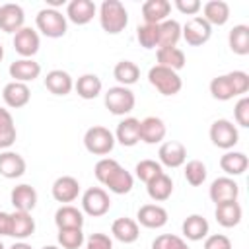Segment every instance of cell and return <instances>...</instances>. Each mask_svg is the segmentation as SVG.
<instances>
[{
    "label": "cell",
    "mask_w": 249,
    "mask_h": 249,
    "mask_svg": "<svg viewBox=\"0 0 249 249\" xmlns=\"http://www.w3.org/2000/svg\"><path fill=\"white\" fill-rule=\"evenodd\" d=\"M86 249H113V241L107 233H91L86 239Z\"/></svg>",
    "instance_id": "48"
},
{
    "label": "cell",
    "mask_w": 249,
    "mask_h": 249,
    "mask_svg": "<svg viewBox=\"0 0 249 249\" xmlns=\"http://www.w3.org/2000/svg\"><path fill=\"white\" fill-rule=\"evenodd\" d=\"M148 82L161 93V95H177L179 91H181V88H183V80H181V76L175 72V70H171V68H165V66H160V64H156V66H152L150 70H148Z\"/></svg>",
    "instance_id": "3"
},
{
    "label": "cell",
    "mask_w": 249,
    "mask_h": 249,
    "mask_svg": "<svg viewBox=\"0 0 249 249\" xmlns=\"http://www.w3.org/2000/svg\"><path fill=\"white\" fill-rule=\"evenodd\" d=\"M208 195H210V200L214 204H220V202H228V200H237L239 196V185L231 179V177H218L212 181L210 189H208Z\"/></svg>",
    "instance_id": "11"
},
{
    "label": "cell",
    "mask_w": 249,
    "mask_h": 249,
    "mask_svg": "<svg viewBox=\"0 0 249 249\" xmlns=\"http://www.w3.org/2000/svg\"><path fill=\"white\" fill-rule=\"evenodd\" d=\"M115 142H119L121 146H136L140 142V121L134 117H124L115 130Z\"/></svg>",
    "instance_id": "18"
},
{
    "label": "cell",
    "mask_w": 249,
    "mask_h": 249,
    "mask_svg": "<svg viewBox=\"0 0 249 249\" xmlns=\"http://www.w3.org/2000/svg\"><path fill=\"white\" fill-rule=\"evenodd\" d=\"M111 208V198L109 193L101 187H89L84 191L82 195V212L91 216V218H99L105 216Z\"/></svg>",
    "instance_id": "6"
},
{
    "label": "cell",
    "mask_w": 249,
    "mask_h": 249,
    "mask_svg": "<svg viewBox=\"0 0 249 249\" xmlns=\"http://www.w3.org/2000/svg\"><path fill=\"white\" fill-rule=\"evenodd\" d=\"M121 163L117 161V160H113V158H101L97 163H95V167H93V175H95V179L103 185V181L119 167Z\"/></svg>",
    "instance_id": "45"
},
{
    "label": "cell",
    "mask_w": 249,
    "mask_h": 249,
    "mask_svg": "<svg viewBox=\"0 0 249 249\" xmlns=\"http://www.w3.org/2000/svg\"><path fill=\"white\" fill-rule=\"evenodd\" d=\"M2 99L4 103L10 107V109H19V107H25L31 99V89L27 84H21V82H8L4 88H2Z\"/></svg>",
    "instance_id": "14"
},
{
    "label": "cell",
    "mask_w": 249,
    "mask_h": 249,
    "mask_svg": "<svg viewBox=\"0 0 249 249\" xmlns=\"http://www.w3.org/2000/svg\"><path fill=\"white\" fill-rule=\"evenodd\" d=\"M12 233V212L0 210V235H10Z\"/></svg>",
    "instance_id": "50"
},
{
    "label": "cell",
    "mask_w": 249,
    "mask_h": 249,
    "mask_svg": "<svg viewBox=\"0 0 249 249\" xmlns=\"http://www.w3.org/2000/svg\"><path fill=\"white\" fill-rule=\"evenodd\" d=\"M200 10L204 14V21H208L210 25H224L230 19V6L224 0H210Z\"/></svg>",
    "instance_id": "32"
},
{
    "label": "cell",
    "mask_w": 249,
    "mask_h": 249,
    "mask_svg": "<svg viewBox=\"0 0 249 249\" xmlns=\"http://www.w3.org/2000/svg\"><path fill=\"white\" fill-rule=\"evenodd\" d=\"M97 14V6L91 0H70L66 6V19L76 25H86Z\"/></svg>",
    "instance_id": "16"
},
{
    "label": "cell",
    "mask_w": 249,
    "mask_h": 249,
    "mask_svg": "<svg viewBox=\"0 0 249 249\" xmlns=\"http://www.w3.org/2000/svg\"><path fill=\"white\" fill-rule=\"evenodd\" d=\"M146 191H148V196L156 202H163L171 196L173 193V181L167 173H160L158 177H154L152 181L146 183Z\"/></svg>",
    "instance_id": "30"
},
{
    "label": "cell",
    "mask_w": 249,
    "mask_h": 249,
    "mask_svg": "<svg viewBox=\"0 0 249 249\" xmlns=\"http://www.w3.org/2000/svg\"><path fill=\"white\" fill-rule=\"evenodd\" d=\"M41 249H60V247H56V245H45V247H41Z\"/></svg>",
    "instance_id": "53"
},
{
    "label": "cell",
    "mask_w": 249,
    "mask_h": 249,
    "mask_svg": "<svg viewBox=\"0 0 249 249\" xmlns=\"http://www.w3.org/2000/svg\"><path fill=\"white\" fill-rule=\"evenodd\" d=\"M84 146L93 156H107L115 148V134L101 124H93L84 134Z\"/></svg>",
    "instance_id": "4"
},
{
    "label": "cell",
    "mask_w": 249,
    "mask_h": 249,
    "mask_svg": "<svg viewBox=\"0 0 249 249\" xmlns=\"http://www.w3.org/2000/svg\"><path fill=\"white\" fill-rule=\"evenodd\" d=\"M136 224L150 230L163 228L167 224V210L160 204H144L136 212Z\"/></svg>",
    "instance_id": "15"
},
{
    "label": "cell",
    "mask_w": 249,
    "mask_h": 249,
    "mask_svg": "<svg viewBox=\"0 0 249 249\" xmlns=\"http://www.w3.org/2000/svg\"><path fill=\"white\" fill-rule=\"evenodd\" d=\"M210 35H212V25L208 21H204L202 16H195V18L187 19L185 25H181V37L191 47L204 45L210 39Z\"/></svg>",
    "instance_id": "8"
},
{
    "label": "cell",
    "mask_w": 249,
    "mask_h": 249,
    "mask_svg": "<svg viewBox=\"0 0 249 249\" xmlns=\"http://www.w3.org/2000/svg\"><path fill=\"white\" fill-rule=\"evenodd\" d=\"M25 23V14L19 4H2L0 6V29L4 33H18Z\"/></svg>",
    "instance_id": "12"
},
{
    "label": "cell",
    "mask_w": 249,
    "mask_h": 249,
    "mask_svg": "<svg viewBox=\"0 0 249 249\" xmlns=\"http://www.w3.org/2000/svg\"><path fill=\"white\" fill-rule=\"evenodd\" d=\"M181 231L183 235L189 239V241H202L208 231H210V226H208V220L200 214H191L185 218L183 226H181Z\"/></svg>",
    "instance_id": "26"
},
{
    "label": "cell",
    "mask_w": 249,
    "mask_h": 249,
    "mask_svg": "<svg viewBox=\"0 0 249 249\" xmlns=\"http://www.w3.org/2000/svg\"><path fill=\"white\" fill-rule=\"evenodd\" d=\"M111 233L117 241L121 243H134L140 237V228L136 224V220L121 216L111 224Z\"/></svg>",
    "instance_id": "21"
},
{
    "label": "cell",
    "mask_w": 249,
    "mask_h": 249,
    "mask_svg": "<svg viewBox=\"0 0 249 249\" xmlns=\"http://www.w3.org/2000/svg\"><path fill=\"white\" fill-rule=\"evenodd\" d=\"M45 88L53 95H68L74 89V80L66 70H51L45 76Z\"/></svg>",
    "instance_id": "23"
},
{
    "label": "cell",
    "mask_w": 249,
    "mask_h": 249,
    "mask_svg": "<svg viewBox=\"0 0 249 249\" xmlns=\"http://www.w3.org/2000/svg\"><path fill=\"white\" fill-rule=\"evenodd\" d=\"M204 249H231V241L224 233H212L204 237Z\"/></svg>",
    "instance_id": "47"
},
{
    "label": "cell",
    "mask_w": 249,
    "mask_h": 249,
    "mask_svg": "<svg viewBox=\"0 0 249 249\" xmlns=\"http://www.w3.org/2000/svg\"><path fill=\"white\" fill-rule=\"evenodd\" d=\"M220 167H222V171H224L228 177H237V175H241V173L247 171V167H249V158H247L243 152L228 150V152L220 158Z\"/></svg>",
    "instance_id": "25"
},
{
    "label": "cell",
    "mask_w": 249,
    "mask_h": 249,
    "mask_svg": "<svg viewBox=\"0 0 249 249\" xmlns=\"http://www.w3.org/2000/svg\"><path fill=\"white\" fill-rule=\"evenodd\" d=\"M41 39L39 33L31 27H21L18 33H14V49L21 58H33L39 51Z\"/></svg>",
    "instance_id": "9"
},
{
    "label": "cell",
    "mask_w": 249,
    "mask_h": 249,
    "mask_svg": "<svg viewBox=\"0 0 249 249\" xmlns=\"http://www.w3.org/2000/svg\"><path fill=\"white\" fill-rule=\"evenodd\" d=\"M10 76L14 78V82H21V84H27V82H33L35 78H39L41 74V64L35 62L33 58H18L10 64L8 68Z\"/></svg>",
    "instance_id": "17"
},
{
    "label": "cell",
    "mask_w": 249,
    "mask_h": 249,
    "mask_svg": "<svg viewBox=\"0 0 249 249\" xmlns=\"http://www.w3.org/2000/svg\"><path fill=\"white\" fill-rule=\"evenodd\" d=\"M54 224L58 230L62 228H82L84 226V212L72 204H62L54 212Z\"/></svg>",
    "instance_id": "31"
},
{
    "label": "cell",
    "mask_w": 249,
    "mask_h": 249,
    "mask_svg": "<svg viewBox=\"0 0 249 249\" xmlns=\"http://www.w3.org/2000/svg\"><path fill=\"white\" fill-rule=\"evenodd\" d=\"M10 202H12L14 210L31 212L37 206V191L27 183L16 185L12 189V193H10Z\"/></svg>",
    "instance_id": "19"
},
{
    "label": "cell",
    "mask_w": 249,
    "mask_h": 249,
    "mask_svg": "<svg viewBox=\"0 0 249 249\" xmlns=\"http://www.w3.org/2000/svg\"><path fill=\"white\" fill-rule=\"evenodd\" d=\"M206 165L200 161V160H191L185 163V179L189 185L193 187H200L204 181H206Z\"/></svg>",
    "instance_id": "41"
},
{
    "label": "cell",
    "mask_w": 249,
    "mask_h": 249,
    "mask_svg": "<svg viewBox=\"0 0 249 249\" xmlns=\"http://www.w3.org/2000/svg\"><path fill=\"white\" fill-rule=\"evenodd\" d=\"M105 107L109 109L111 115H117V117H124L128 115L134 105H136V97L132 93V89L124 88V86H113L105 91Z\"/></svg>",
    "instance_id": "5"
},
{
    "label": "cell",
    "mask_w": 249,
    "mask_h": 249,
    "mask_svg": "<svg viewBox=\"0 0 249 249\" xmlns=\"http://www.w3.org/2000/svg\"><path fill=\"white\" fill-rule=\"evenodd\" d=\"M56 239L62 249H80L86 241L82 228H62V230H58Z\"/></svg>",
    "instance_id": "40"
},
{
    "label": "cell",
    "mask_w": 249,
    "mask_h": 249,
    "mask_svg": "<svg viewBox=\"0 0 249 249\" xmlns=\"http://www.w3.org/2000/svg\"><path fill=\"white\" fill-rule=\"evenodd\" d=\"M0 249H6V247H4V243H2V241H0Z\"/></svg>",
    "instance_id": "54"
},
{
    "label": "cell",
    "mask_w": 249,
    "mask_h": 249,
    "mask_svg": "<svg viewBox=\"0 0 249 249\" xmlns=\"http://www.w3.org/2000/svg\"><path fill=\"white\" fill-rule=\"evenodd\" d=\"M152 249H189V245L175 233H161L152 241Z\"/></svg>",
    "instance_id": "44"
},
{
    "label": "cell",
    "mask_w": 249,
    "mask_h": 249,
    "mask_svg": "<svg viewBox=\"0 0 249 249\" xmlns=\"http://www.w3.org/2000/svg\"><path fill=\"white\" fill-rule=\"evenodd\" d=\"M167 134L165 123L160 117H146L140 121V140L146 144H160Z\"/></svg>",
    "instance_id": "20"
},
{
    "label": "cell",
    "mask_w": 249,
    "mask_h": 249,
    "mask_svg": "<svg viewBox=\"0 0 249 249\" xmlns=\"http://www.w3.org/2000/svg\"><path fill=\"white\" fill-rule=\"evenodd\" d=\"M25 173V160L12 150H4L0 154V175L6 179H18Z\"/></svg>",
    "instance_id": "22"
},
{
    "label": "cell",
    "mask_w": 249,
    "mask_h": 249,
    "mask_svg": "<svg viewBox=\"0 0 249 249\" xmlns=\"http://www.w3.org/2000/svg\"><path fill=\"white\" fill-rule=\"evenodd\" d=\"M158 49L160 47H177L179 39H181V23L177 19H165L158 25Z\"/></svg>",
    "instance_id": "37"
},
{
    "label": "cell",
    "mask_w": 249,
    "mask_h": 249,
    "mask_svg": "<svg viewBox=\"0 0 249 249\" xmlns=\"http://www.w3.org/2000/svg\"><path fill=\"white\" fill-rule=\"evenodd\" d=\"M158 158H160V165H165L169 169L181 167L187 161V148L177 142V140H167L161 142L160 150H158Z\"/></svg>",
    "instance_id": "10"
},
{
    "label": "cell",
    "mask_w": 249,
    "mask_h": 249,
    "mask_svg": "<svg viewBox=\"0 0 249 249\" xmlns=\"http://www.w3.org/2000/svg\"><path fill=\"white\" fill-rule=\"evenodd\" d=\"M51 193H53V198L56 202L68 204V202H74L78 198V195H80V183L72 175H62V177H58L53 183Z\"/></svg>",
    "instance_id": "13"
},
{
    "label": "cell",
    "mask_w": 249,
    "mask_h": 249,
    "mask_svg": "<svg viewBox=\"0 0 249 249\" xmlns=\"http://www.w3.org/2000/svg\"><path fill=\"white\" fill-rule=\"evenodd\" d=\"M113 76H115V80L119 82V86L128 88V86H132V84L138 82V78H140V68H138L132 60H121V62L115 64Z\"/></svg>",
    "instance_id": "38"
},
{
    "label": "cell",
    "mask_w": 249,
    "mask_h": 249,
    "mask_svg": "<svg viewBox=\"0 0 249 249\" xmlns=\"http://www.w3.org/2000/svg\"><path fill=\"white\" fill-rule=\"evenodd\" d=\"M216 222L222 226V228H233L241 222V216H243V210H241V204L237 200H228V202H220L216 204Z\"/></svg>",
    "instance_id": "24"
},
{
    "label": "cell",
    "mask_w": 249,
    "mask_h": 249,
    "mask_svg": "<svg viewBox=\"0 0 249 249\" xmlns=\"http://www.w3.org/2000/svg\"><path fill=\"white\" fill-rule=\"evenodd\" d=\"M8 249H31V245L29 243H25V241H16L12 247H8Z\"/></svg>",
    "instance_id": "51"
},
{
    "label": "cell",
    "mask_w": 249,
    "mask_h": 249,
    "mask_svg": "<svg viewBox=\"0 0 249 249\" xmlns=\"http://www.w3.org/2000/svg\"><path fill=\"white\" fill-rule=\"evenodd\" d=\"M228 45L233 54H239V56L249 54V27L245 23L233 25L228 33Z\"/></svg>",
    "instance_id": "33"
},
{
    "label": "cell",
    "mask_w": 249,
    "mask_h": 249,
    "mask_svg": "<svg viewBox=\"0 0 249 249\" xmlns=\"http://www.w3.org/2000/svg\"><path fill=\"white\" fill-rule=\"evenodd\" d=\"M233 119L239 126H249V97L247 95H241L239 101L235 103L233 107Z\"/></svg>",
    "instance_id": "46"
},
{
    "label": "cell",
    "mask_w": 249,
    "mask_h": 249,
    "mask_svg": "<svg viewBox=\"0 0 249 249\" xmlns=\"http://www.w3.org/2000/svg\"><path fill=\"white\" fill-rule=\"evenodd\" d=\"M103 185H105L111 193H115V195H126V193L132 191L134 179H132V175H130L123 165H119V167L103 181Z\"/></svg>",
    "instance_id": "29"
},
{
    "label": "cell",
    "mask_w": 249,
    "mask_h": 249,
    "mask_svg": "<svg viewBox=\"0 0 249 249\" xmlns=\"http://www.w3.org/2000/svg\"><path fill=\"white\" fill-rule=\"evenodd\" d=\"M99 23L105 33L117 35L128 25V12L119 0H103L99 6Z\"/></svg>",
    "instance_id": "1"
},
{
    "label": "cell",
    "mask_w": 249,
    "mask_h": 249,
    "mask_svg": "<svg viewBox=\"0 0 249 249\" xmlns=\"http://www.w3.org/2000/svg\"><path fill=\"white\" fill-rule=\"evenodd\" d=\"M175 8H177L181 14L195 18V16L200 12L202 4H200V0H175Z\"/></svg>",
    "instance_id": "49"
},
{
    "label": "cell",
    "mask_w": 249,
    "mask_h": 249,
    "mask_svg": "<svg viewBox=\"0 0 249 249\" xmlns=\"http://www.w3.org/2000/svg\"><path fill=\"white\" fill-rule=\"evenodd\" d=\"M35 231V220L31 218V212L14 210L12 212V233L10 237H16L18 241H23L31 237Z\"/></svg>",
    "instance_id": "27"
},
{
    "label": "cell",
    "mask_w": 249,
    "mask_h": 249,
    "mask_svg": "<svg viewBox=\"0 0 249 249\" xmlns=\"http://www.w3.org/2000/svg\"><path fill=\"white\" fill-rule=\"evenodd\" d=\"M134 171H136V177H138L142 183H148V181H152L154 177H158L160 173H163L160 161H156V160H140V161L136 163Z\"/></svg>",
    "instance_id": "43"
},
{
    "label": "cell",
    "mask_w": 249,
    "mask_h": 249,
    "mask_svg": "<svg viewBox=\"0 0 249 249\" xmlns=\"http://www.w3.org/2000/svg\"><path fill=\"white\" fill-rule=\"evenodd\" d=\"M16 136H18V130H16L12 113L0 107V150H8L16 142Z\"/></svg>",
    "instance_id": "39"
},
{
    "label": "cell",
    "mask_w": 249,
    "mask_h": 249,
    "mask_svg": "<svg viewBox=\"0 0 249 249\" xmlns=\"http://www.w3.org/2000/svg\"><path fill=\"white\" fill-rule=\"evenodd\" d=\"M74 89L82 99H95L101 93L103 84H101V78L97 74H82L74 82Z\"/></svg>",
    "instance_id": "34"
},
{
    "label": "cell",
    "mask_w": 249,
    "mask_h": 249,
    "mask_svg": "<svg viewBox=\"0 0 249 249\" xmlns=\"http://www.w3.org/2000/svg\"><path fill=\"white\" fill-rule=\"evenodd\" d=\"M156 58H158V64L160 66H165V68H171V70H181L187 62L185 58V53L179 49V47H160L156 51Z\"/></svg>",
    "instance_id": "36"
},
{
    "label": "cell",
    "mask_w": 249,
    "mask_h": 249,
    "mask_svg": "<svg viewBox=\"0 0 249 249\" xmlns=\"http://www.w3.org/2000/svg\"><path fill=\"white\" fill-rule=\"evenodd\" d=\"M158 25L156 23H142V25H138L136 39H138L140 47H144V49H156L158 47V39H160Z\"/></svg>",
    "instance_id": "42"
},
{
    "label": "cell",
    "mask_w": 249,
    "mask_h": 249,
    "mask_svg": "<svg viewBox=\"0 0 249 249\" xmlns=\"http://www.w3.org/2000/svg\"><path fill=\"white\" fill-rule=\"evenodd\" d=\"M171 12V4L167 0H146L142 4V18L144 23H161L167 19Z\"/></svg>",
    "instance_id": "28"
},
{
    "label": "cell",
    "mask_w": 249,
    "mask_h": 249,
    "mask_svg": "<svg viewBox=\"0 0 249 249\" xmlns=\"http://www.w3.org/2000/svg\"><path fill=\"white\" fill-rule=\"evenodd\" d=\"M208 88H210L212 97L218 99V101H230V99L237 97L235 88H233V80H231V72L212 78V82H210Z\"/></svg>",
    "instance_id": "35"
},
{
    "label": "cell",
    "mask_w": 249,
    "mask_h": 249,
    "mask_svg": "<svg viewBox=\"0 0 249 249\" xmlns=\"http://www.w3.org/2000/svg\"><path fill=\"white\" fill-rule=\"evenodd\" d=\"M210 140L216 148L222 150H231L237 142H239V132L235 128V124L228 119H216L210 124Z\"/></svg>",
    "instance_id": "7"
},
{
    "label": "cell",
    "mask_w": 249,
    "mask_h": 249,
    "mask_svg": "<svg viewBox=\"0 0 249 249\" xmlns=\"http://www.w3.org/2000/svg\"><path fill=\"white\" fill-rule=\"evenodd\" d=\"M2 58H4V47H2V43H0V62H2Z\"/></svg>",
    "instance_id": "52"
},
{
    "label": "cell",
    "mask_w": 249,
    "mask_h": 249,
    "mask_svg": "<svg viewBox=\"0 0 249 249\" xmlns=\"http://www.w3.org/2000/svg\"><path fill=\"white\" fill-rule=\"evenodd\" d=\"M35 25L37 29L49 37V39H58L66 33L68 29V19L66 16H62L60 10H54V8H43L37 12L35 16Z\"/></svg>",
    "instance_id": "2"
}]
</instances>
